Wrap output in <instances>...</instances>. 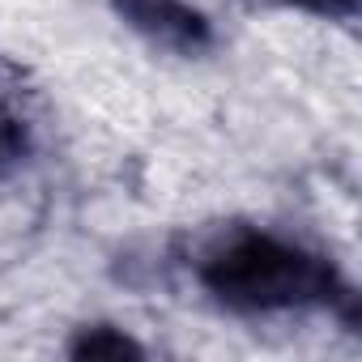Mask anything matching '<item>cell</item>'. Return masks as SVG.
Listing matches in <instances>:
<instances>
[{
    "mask_svg": "<svg viewBox=\"0 0 362 362\" xmlns=\"http://www.w3.org/2000/svg\"><path fill=\"white\" fill-rule=\"evenodd\" d=\"M201 286L222 307L247 315L328 307L345 294L328 256L269 230H235L218 239L201 260Z\"/></svg>",
    "mask_w": 362,
    "mask_h": 362,
    "instance_id": "6da1fadb",
    "label": "cell"
},
{
    "mask_svg": "<svg viewBox=\"0 0 362 362\" xmlns=\"http://www.w3.org/2000/svg\"><path fill=\"white\" fill-rule=\"evenodd\" d=\"M73 358H90V362H124V358H141L145 349L124 332V328H111V324H94V328H81L77 341L69 345Z\"/></svg>",
    "mask_w": 362,
    "mask_h": 362,
    "instance_id": "3957f363",
    "label": "cell"
},
{
    "mask_svg": "<svg viewBox=\"0 0 362 362\" xmlns=\"http://www.w3.org/2000/svg\"><path fill=\"white\" fill-rule=\"evenodd\" d=\"M286 9H307V13H324V18H349L358 0H273Z\"/></svg>",
    "mask_w": 362,
    "mask_h": 362,
    "instance_id": "5b68a950",
    "label": "cell"
},
{
    "mask_svg": "<svg viewBox=\"0 0 362 362\" xmlns=\"http://www.w3.org/2000/svg\"><path fill=\"white\" fill-rule=\"evenodd\" d=\"M26 153H30V136H26V124H22L13 111H5V107H0V170L18 166Z\"/></svg>",
    "mask_w": 362,
    "mask_h": 362,
    "instance_id": "277c9868",
    "label": "cell"
},
{
    "mask_svg": "<svg viewBox=\"0 0 362 362\" xmlns=\"http://www.w3.org/2000/svg\"><path fill=\"white\" fill-rule=\"evenodd\" d=\"M111 9L153 47H166L179 56H197L214 43L209 18L192 9L188 0H111Z\"/></svg>",
    "mask_w": 362,
    "mask_h": 362,
    "instance_id": "7a4b0ae2",
    "label": "cell"
}]
</instances>
